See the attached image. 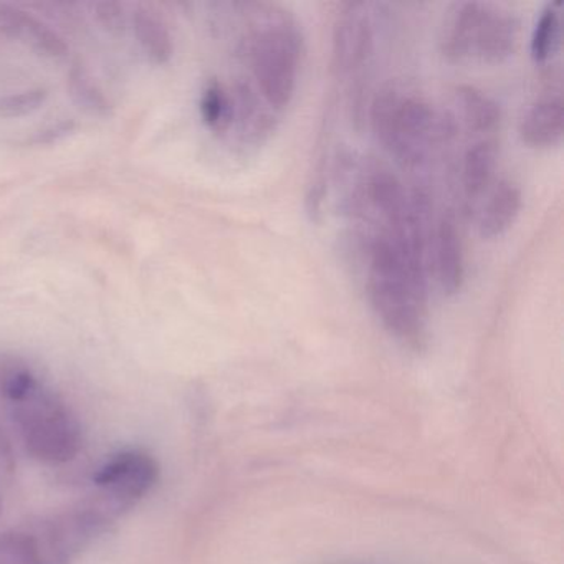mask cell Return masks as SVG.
Masks as SVG:
<instances>
[{"instance_id": "cell-1", "label": "cell", "mask_w": 564, "mask_h": 564, "mask_svg": "<svg viewBox=\"0 0 564 564\" xmlns=\"http://www.w3.org/2000/svg\"><path fill=\"white\" fill-rule=\"evenodd\" d=\"M368 293L382 325L409 345H421L427 312V269L394 237H368Z\"/></svg>"}, {"instance_id": "cell-2", "label": "cell", "mask_w": 564, "mask_h": 564, "mask_svg": "<svg viewBox=\"0 0 564 564\" xmlns=\"http://www.w3.org/2000/svg\"><path fill=\"white\" fill-rule=\"evenodd\" d=\"M22 447L34 460L64 465L84 448V431L74 409L44 381L21 401L9 404Z\"/></svg>"}, {"instance_id": "cell-3", "label": "cell", "mask_w": 564, "mask_h": 564, "mask_svg": "<svg viewBox=\"0 0 564 564\" xmlns=\"http://www.w3.org/2000/svg\"><path fill=\"white\" fill-rule=\"evenodd\" d=\"M371 123L379 143L404 167H421L447 133V123L415 95L395 88L379 91L372 101Z\"/></svg>"}, {"instance_id": "cell-4", "label": "cell", "mask_w": 564, "mask_h": 564, "mask_svg": "<svg viewBox=\"0 0 564 564\" xmlns=\"http://www.w3.org/2000/svg\"><path fill=\"white\" fill-rule=\"evenodd\" d=\"M247 48L263 100L273 110L289 107L295 97L302 55V35L295 21L279 9L260 12Z\"/></svg>"}, {"instance_id": "cell-5", "label": "cell", "mask_w": 564, "mask_h": 564, "mask_svg": "<svg viewBox=\"0 0 564 564\" xmlns=\"http://www.w3.org/2000/svg\"><path fill=\"white\" fill-rule=\"evenodd\" d=\"M517 42L518 21L510 12L488 2H462L445 24L442 48L452 61L500 64Z\"/></svg>"}, {"instance_id": "cell-6", "label": "cell", "mask_w": 564, "mask_h": 564, "mask_svg": "<svg viewBox=\"0 0 564 564\" xmlns=\"http://www.w3.org/2000/svg\"><path fill=\"white\" fill-rule=\"evenodd\" d=\"M115 520L94 500L41 517L28 524L47 564H74L85 550L104 536Z\"/></svg>"}, {"instance_id": "cell-7", "label": "cell", "mask_w": 564, "mask_h": 564, "mask_svg": "<svg viewBox=\"0 0 564 564\" xmlns=\"http://www.w3.org/2000/svg\"><path fill=\"white\" fill-rule=\"evenodd\" d=\"M160 475V464L150 452L141 448L117 452L95 471L97 494L91 500L117 521L151 494Z\"/></svg>"}, {"instance_id": "cell-8", "label": "cell", "mask_w": 564, "mask_h": 564, "mask_svg": "<svg viewBox=\"0 0 564 564\" xmlns=\"http://www.w3.org/2000/svg\"><path fill=\"white\" fill-rule=\"evenodd\" d=\"M375 52V29L365 4L346 6L333 32V68L338 77L355 82L352 94H365V70Z\"/></svg>"}, {"instance_id": "cell-9", "label": "cell", "mask_w": 564, "mask_h": 564, "mask_svg": "<svg viewBox=\"0 0 564 564\" xmlns=\"http://www.w3.org/2000/svg\"><path fill=\"white\" fill-rule=\"evenodd\" d=\"M434 272L445 295L460 292L465 280V257L460 234L451 217H442L431 240Z\"/></svg>"}, {"instance_id": "cell-10", "label": "cell", "mask_w": 564, "mask_h": 564, "mask_svg": "<svg viewBox=\"0 0 564 564\" xmlns=\"http://www.w3.org/2000/svg\"><path fill=\"white\" fill-rule=\"evenodd\" d=\"M564 110L560 95L531 105L520 123V137L531 148H553L563 140Z\"/></svg>"}, {"instance_id": "cell-11", "label": "cell", "mask_w": 564, "mask_h": 564, "mask_svg": "<svg viewBox=\"0 0 564 564\" xmlns=\"http://www.w3.org/2000/svg\"><path fill=\"white\" fill-rule=\"evenodd\" d=\"M521 191L513 181L501 180L495 184L478 213V232L484 239L503 236L521 210Z\"/></svg>"}, {"instance_id": "cell-12", "label": "cell", "mask_w": 564, "mask_h": 564, "mask_svg": "<svg viewBox=\"0 0 564 564\" xmlns=\"http://www.w3.org/2000/svg\"><path fill=\"white\" fill-rule=\"evenodd\" d=\"M130 24L144 57L151 65L164 67L173 61V35L158 12L151 11L147 6H140L131 14Z\"/></svg>"}, {"instance_id": "cell-13", "label": "cell", "mask_w": 564, "mask_h": 564, "mask_svg": "<svg viewBox=\"0 0 564 564\" xmlns=\"http://www.w3.org/2000/svg\"><path fill=\"white\" fill-rule=\"evenodd\" d=\"M497 143L494 140H481L468 148L462 164V187L468 203L484 196L494 180L497 167Z\"/></svg>"}, {"instance_id": "cell-14", "label": "cell", "mask_w": 564, "mask_h": 564, "mask_svg": "<svg viewBox=\"0 0 564 564\" xmlns=\"http://www.w3.org/2000/svg\"><path fill=\"white\" fill-rule=\"evenodd\" d=\"M458 110L465 124L475 133H491L501 121V108L495 98L471 85H460L455 90Z\"/></svg>"}, {"instance_id": "cell-15", "label": "cell", "mask_w": 564, "mask_h": 564, "mask_svg": "<svg viewBox=\"0 0 564 564\" xmlns=\"http://www.w3.org/2000/svg\"><path fill=\"white\" fill-rule=\"evenodd\" d=\"M67 90L74 104L85 113L95 118H110L113 105L104 88L82 65H72L67 74Z\"/></svg>"}, {"instance_id": "cell-16", "label": "cell", "mask_w": 564, "mask_h": 564, "mask_svg": "<svg viewBox=\"0 0 564 564\" xmlns=\"http://www.w3.org/2000/svg\"><path fill=\"white\" fill-rule=\"evenodd\" d=\"M41 378L21 356L0 352V399L14 404L41 384Z\"/></svg>"}, {"instance_id": "cell-17", "label": "cell", "mask_w": 564, "mask_h": 564, "mask_svg": "<svg viewBox=\"0 0 564 564\" xmlns=\"http://www.w3.org/2000/svg\"><path fill=\"white\" fill-rule=\"evenodd\" d=\"M200 118L214 133H224L234 123L232 95L219 80L213 78L204 85L199 100Z\"/></svg>"}, {"instance_id": "cell-18", "label": "cell", "mask_w": 564, "mask_h": 564, "mask_svg": "<svg viewBox=\"0 0 564 564\" xmlns=\"http://www.w3.org/2000/svg\"><path fill=\"white\" fill-rule=\"evenodd\" d=\"M0 564H47L28 524L0 531Z\"/></svg>"}, {"instance_id": "cell-19", "label": "cell", "mask_w": 564, "mask_h": 564, "mask_svg": "<svg viewBox=\"0 0 564 564\" xmlns=\"http://www.w3.org/2000/svg\"><path fill=\"white\" fill-rule=\"evenodd\" d=\"M561 18L557 4H550L541 11L531 34L530 52L536 64H544L560 51Z\"/></svg>"}, {"instance_id": "cell-20", "label": "cell", "mask_w": 564, "mask_h": 564, "mask_svg": "<svg viewBox=\"0 0 564 564\" xmlns=\"http://www.w3.org/2000/svg\"><path fill=\"white\" fill-rule=\"evenodd\" d=\"M19 42L31 47L35 54L52 58V61H61V58L68 55V45L65 39L57 31H54L51 25L39 21L37 18L31 14L28 15Z\"/></svg>"}, {"instance_id": "cell-21", "label": "cell", "mask_w": 564, "mask_h": 564, "mask_svg": "<svg viewBox=\"0 0 564 564\" xmlns=\"http://www.w3.org/2000/svg\"><path fill=\"white\" fill-rule=\"evenodd\" d=\"M47 98L48 90L44 87L25 88V90L0 95V118L12 120V118L29 117L41 110Z\"/></svg>"}, {"instance_id": "cell-22", "label": "cell", "mask_w": 564, "mask_h": 564, "mask_svg": "<svg viewBox=\"0 0 564 564\" xmlns=\"http://www.w3.org/2000/svg\"><path fill=\"white\" fill-rule=\"evenodd\" d=\"M94 15L98 25L111 35L124 34L128 24H130V18H128L124 6L111 2V0H104V2L94 4Z\"/></svg>"}, {"instance_id": "cell-23", "label": "cell", "mask_w": 564, "mask_h": 564, "mask_svg": "<svg viewBox=\"0 0 564 564\" xmlns=\"http://www.w3.org/2000/svg\"><path fill=\"white\" fill-rule=\"evenodd\" d=\"M75 130H77V121L70 120V118H64V120L45 124L41 130L34 131V133L25 140V144H29V147H51V144L58 143V141L65 140V138L74 134Z\"/></svg>"}, {"instance_id": "cell-24", "label": "cell", "mask_w": 564, "mask_h": 564, "mask_svg": "<svg viewBox=\"0 0 564 564\" xmlns=\"http://www.w3.org/2000/svg\"><path fill=\"white\" fill-rule=\"evenodd\" d=\"M28 12L12 4H0V34L11 41H21Z\"/></svg>"}, {"instance_id": "cell-25", "label": "cell", "mask_w": 564, "mask_h": 564, "mask_svg": "<svg viewBox=\"0 0 564 564\" xmlns=\"http://www.w3.org/2000/svg\"><path fill=\"white\" fill-rule=\"evenodd\" d=\"M15 465L18 462H15L14 445L4 429L0 427V468L4 467V470L11 474L14 471Z\"/></svg>"}, {"instance_id": "cell-26", "label": "cell", "mask_w": 564, "mask_h": 564, "mask_svg": "<svg viewBox=\"0 0 564 564\" xmlns=\"http://www.w3.org/2000/svg\"><path fill=\"white\" fill-rule=\"evenodd\" d=\"M2 508H4V497H2V488H0V513H2Z\"/></svg>"}]
</instances>
